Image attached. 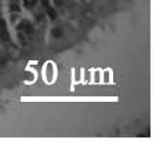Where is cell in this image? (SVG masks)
I'll list each match as a JSON object with an SVG mask.
<instances>
[{
	"mask_svg": "<svg viewBox=\"0 0 167 154\" xmlns=\"http://www.w3.org/2000/svg\"><path fill=\"white\" fill-rule=\"evenodd\" d=\"M47 14H48V17H50L51 19H55V10L54 8H51L50 6H47Z\"/></svg>",
	"mask_w": 167,
	"mask_h": 154,
	"instance_id": "1",
	"label": "cell"
},
{
	"mask_svg": "<svg viewBox=\"0 0 167 154\" xmlns=\"http://www.w3.org/2000/svg\"><path fill=\"white\" fill-rule=\"evenodd\" d=\"M53 36L54 37H61V36H62V30H61V29H54V30H53Z\"/></svg>",
	"mask_w": 167,
	"mask_h": 154,
	"instance_id": "2",
	"label": "cell"
},
{
	"mask_svg": "<svg viewBox=\"0 0 167 154\" xmlns=\"http://www.w3.org/2000/svg\"><path fill=\"white\" fill-rule=\"evenodd\" d=\"M10 10L13 11V13H19V6H18V4H11L10 6Z\"/></svg>",
	"mask_w": 167,
	"mask_h": 154,
	"instance_id": "3",
	"label": "cell"
},
{
	"mask_svg": "<svg viewBox=\"0 0 167 154\" xmlns=\"http://www.w3.org/2000/svg\"><path fill=\"white\" fill-rule=\"evenodd\" d=\"M6 28V21L4 19H0V29H3Z\"/></svg>",
	"mask_w": 167,
	"mask_h": 154,
	"instance_id": "4",
	"label": "cell"
},
{
	"mask_svg": "<svg viewBox=\"0 0 167 154\" xmlns=\"http://www.w3.org/2000/svg\"><path fill=\"white\" fill-rule=\"evenodd\" d=\"M42 3L44 7H47V6H48V0H42Z\"/></svg>",
	"mask_w": 167,
	"mask_h": 154,
	"instance_id": "5",
	"label": "cell"
},
{
	"mask_svg": "<svg viewBox=\"0 0 167 154\" xmlns=\"http://www.w3.org/2000/svg\"><path fill=\"white\" fill-rule=\"evenodd\" d=\"M54 1H55L57 6H61V4H62V0H54Z\"/></svg>",
	"mask_w": 167,
	"mask_h": 154,
	"instance_id": "6",
	"label": "cell"
}]
</instances>
